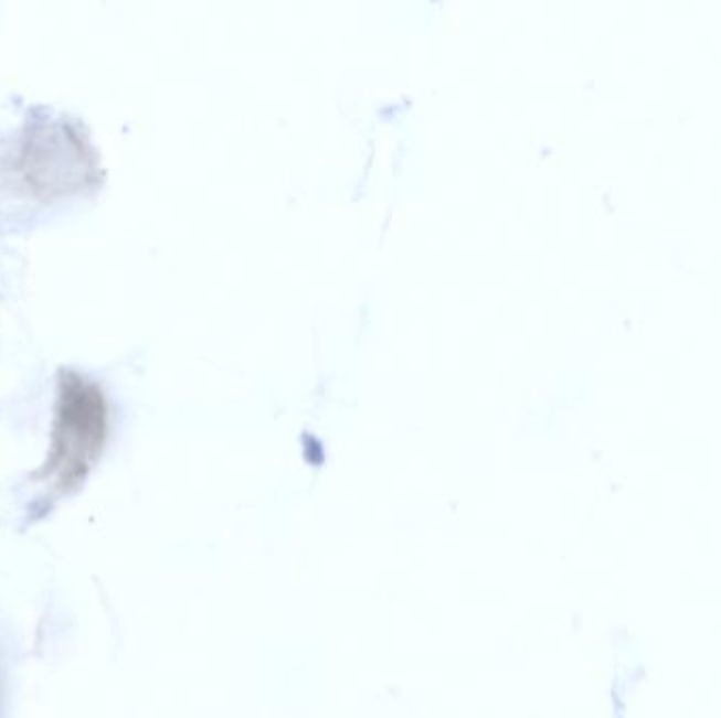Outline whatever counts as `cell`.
Masks as SVG:
<instances>
[{
    "mask_svg": "<svg viewBox=\"0 0 721 718\" xmlns=\"http://www.w3.org/2000/svg\"><path fill=\"white\" fill-rule=\"evenodd\" d=\"M614 712H616V718H625V704L618 694V687H614Z\"/></svg>",
    "mask_w": 721,
    "mask_h": 718,
    "instance_id": "obj_1",
    "label": "cell"
}]
</instances>
